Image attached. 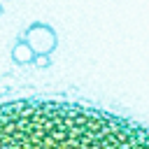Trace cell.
<instances>
[{"label":"cell","instance_id":"obj_3","mask_svg":"<svg viewBox=\"0 0 149 149\" xmlns=\"http://www.w3.org/2000/svg\"><path fill=\"white\" fill-rule=\"evenodd\" d=\"M12 61L19 63V65H28V63L35 61V54H33V49L21 40V42H16V44L12 47Z\"/></svg>","mask_w":149,"mask_h":149},{"label":"cell","instance_id":"obj_4","mask_svg":"<svg viewBox=\"0 0 149 149\" xmlns=\"http://www.w3.org/2000/svg\"><path fill=\"white\" fill-rule=\"evenodd\" d=\"M0 16H2V7H0Z\"/></svg>","mask_w":149,"mask_h":149},{"label":"cell","instance_id":"obj_2","mask_svg":"<svg viewBox=\"0 0 149 149\" xmlns=\"http://www.w3.org/2000/svg\"><path fill=\"white\" fill-rule=\"evenodd\" d=\"M23 42L33 49L35 56H49L54 54V49L58 47V37H56V30L47 23H33L26 35H23Z\"/></svg>","mask_w":149,"mask_h":149},{"label":"cell","instance_id":"obj_1","mask_svg":"<svg viewBox=\"0 0 149 149\" xmlns=\"http://www.w3.org/2000/svg\"><path fill=\"white\" fill-rule=\"evenodd\" d=\"M0 149H149V126L63 98L0 102Z\"/></svg>","mask_w":149,"mask_h":149}]
</instances>
